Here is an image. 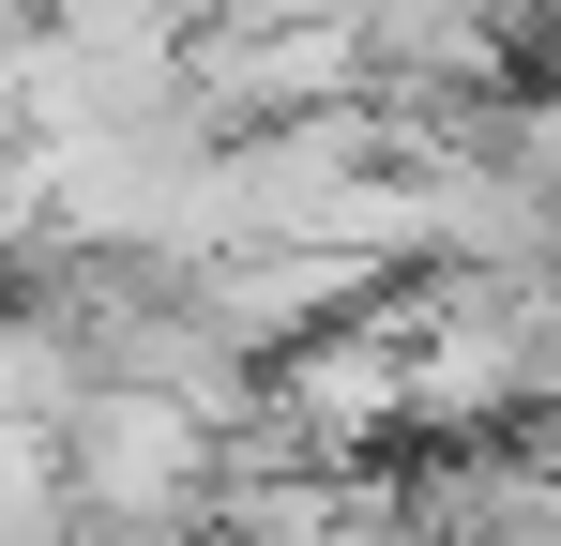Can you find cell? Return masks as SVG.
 I'll return each mask as SVG.
<instances>
[{
  "mask_svg": "<svg viewBox=\"0 0 561 546\" xmlns=\"http://www.w3.org/2000/svg\"><path fill=\"white\" fill-rule=\"evenodd\" d=\"M0 546H61V455L0 425Z\"/></svg>",
  "mask_w": 561,
  "mask_h": 546,
  "instance_id": "obj_3",
  "label": "cell"
},
{
  "mask_svg": "<svg viewBox=\"0 0 561 546\" xmlns=\"http://www.w3.org/2000/svg\"><path fill=\"white\" fill-rule=\"evenodd\" d=\"M46 455H61V516H213V486H228V441L137 379H92Z\"/></svg>",
  "mask_w": 561,
  "mask_h": 546,
  "instance_id": "obj_1",
  "label": "cell"
},
{
  "mask_svg": "<svg viewBox=\"0 0 561 546\" xmlns=\"http://www.w3.org/2000/svg\"><path fill=\"white\" fill-rule=\"evenodd\" d=\"M92 395V364H77V334L46 319V304H15L0 288V425H31V441H61V410Z\"/></svg>",
  "mask_w": 561,
  "mask_h": 546,
  "instance_id": "obj_2",
  "label": "cell"
}]
</instances>
